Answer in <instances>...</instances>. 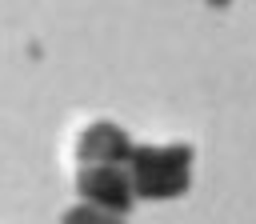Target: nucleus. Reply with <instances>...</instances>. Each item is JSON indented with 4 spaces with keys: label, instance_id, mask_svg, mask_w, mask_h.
<instances>
[{
    "label": "nucleus",
    "instance_id": "f257e3e1",
    "mask_svg": "<svg viewBox=\"0 0 256 224\" xmlns=\"http://www.w3.org/2000/svg\"><path fill=\"white\" fill-rule=\"evenodd\" d=\"M128 176H132V192L148 196V200H172L180 192H188L192 184V148L188 144H140L128 156Z\"/></svg>",
    "mask_w": 256,
    "mask_h": 224
},
{
    "label": "nucleus",
    "instance_id": "20e7f679",
    "mask_svg": "<svg viewBox=\"0 0 256 224\" xmlns=\"http://www.w3.org/2000/svg\"><path fill=\"white\" fill-rule=\"evenodd\" d=\"M64 224H124V216L104 212V208H96V204H76V208L64 212Z\"/></svg>",
    "mask_w": 256,
    "mask_h": 224
},
{
    "label": "nucleus",
    "instance_id": "f03ea898",
    "mask_svg": "<svg viewBox=\"0 0 256 224\" xmlns=\"http://www.w3.org/2000/svg\"><path fill=\"white\" fill-rule=\"evenodd\" d=\"M76 188H80L84 204H96V208L116 212V216H124V212L132 208V200H136V192H132V176H128V168H124V164H96V168H80Z\"/></svg>",
    "mask_w": 256,
    "mask_h": 224
},
{
    "label": "nucleus",
    "instance_id": "7ed1b4c3",
    "mask_svg": "<svg viewBox=\"0 0 256 224\" xmlns=\"http://www.w3.org/2000/svg\"><path fill=\"white\" fill-rule=\"evenodd\" d=\"M76 156H80V168H96V164H128L132 156V144H128V132L112 120H96L84 128L80 144H76Z\"/></svg>",
    "mask_w": 256,
    "mask_h": 224
}]
</instances>
